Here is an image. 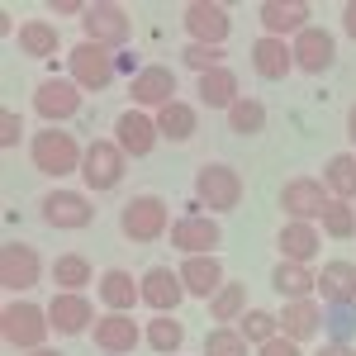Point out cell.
I'll use <instances>...</instances> for the list:
<instances>
[{"instance_id":"obj_15","label":"cell","mask_w":356,"mask_h":356,"mask_svg":"<svg viewBox=\"0 0 356 356\" xmlns=\"http://www.w3.org/2000/svg\"><path fill=\"white\" fill-rule=\"evenodd\" d=\"M90 219H95V204L76 191H53L43 200V223L53 228H86Z\"/></svg>"},{"instance_id":"obj_32","label":"cell","mask_w":356,"mask_h":356,"mask_svg":"<svg viewBox=\"0 0 356 356\" xmlns=\"http://www.w3.org/2000/svg\"><path fill=\"white\" fill-rule=\"evenodd\" d=\"M19 48L29 57H53L62 43H57V29L48 19H29V24H19Z\"/></svg>"},{"instance_id":"obj_13","label":"cell","mask_w":356,"mask_h":356,"mask_svg":"<svg viewBox=\"0 0 356 356\" xmlns=\"http://www.w3.org/2000/svg\"><path fill=\"white\" fill-rule=\"evenodd\" d=\"M219 238H223L219 223H214V219H200V214L171 223V247H181L186 257H214Z\"/></svg>"},{"instance_id":"obj_5","label":"cell","mask_w":356,"mask_h":356,"mask_svg":"<svg viewBox=\"0 0 356 356\" xmlns=\"http://www.w3.org/2000/svg\"><path fill=\"white\" fill-rule=\"evenodd\" d=\"M81 176L90 191H114L124 181V147L110 138H90V147L81 157Z\"/></svg>"},{"instance_id":"obj_6","label":"cell","mask_w":356,"mask_h":356,"mask_svg":"<svg viewBox=\"0 0 356 356\" xmlns=\"http://www.w3.org/2000/svg\"><path fill=\"white\" fill-rule=\"evenodd\" d=\"M280 209L295 223L323 219V209H328V186H323V181H309V176H295V181L280 186Z\"/></svg>"},{"instance_id":"obj_42","label":"cell","mask_w":356,"mask_h":356,"mask_svg":"<svg viewBox=\"0 0 356 356\" xmlns=\"http://www.w3.org/2000/svg\"><path fill=\"white\" fill-rule=\"evenodd\" d=\"M86 10L90 5H81V0H57L53 5V15H81V19H86Z\"/></svg>"},{"instance_id":"obj_18","label":"cell","mask_w":356,"mask_h":356,"mask_svg":"<svg viewBox=\"0 0 356 356\" xmlns=\"http://www.w3.org/2000/svg\"><path fill=\"white\" fill-rule=\"evenodd\" d=\"M90 337H95V347L110 356H129L138 347V323L129 318V314H105V318H95V328H90Z\"/></svg>"},{"instance_id":"obj_31","label":"cell","mask_w":356,"mask_h":356,"mask_svg":"<svg viewBox=\"0 0 356 356\" xmlns=\"http://www.w3.org/2000/svg\"><path fill=\"white\" fill-rule=\"evenodd\" d=\"M186 342V328H181V318H171V314H157L152 323H147V347L157 356H176V347Z\"/></svg>"},{"instance_id":"obj_25","label":"cell","mask_w":356,"mask_h":356,"mask_svg":"<svg viewBox=\"0 0 356 356\" xmlns=\"http://www.w3.org/2000/svg\"><path fill=\"white\" fill-rule=\"evenodd\" d=\"M200 100H204V110H233L243 95H238V76L228 72V67H214V72H204L200 76Z\"/></svg>"},{"instance_id":"obj_14","label":"cell","mask_w":356,"mask_h":356,"mask_svg":"<svg viewBox=\"0 0 356 356\" xmlns=\"http://www.w3.org/2000/svg\"><path fill=\"white\" fill-rule=\"evenodd\" d=\"M157 119H147L143 110H124L119 114V124H114V143L129 152V157H147L152 147H157Z\"/></svg>"},{"instance_id":"obj_8","label":"cell","mask_w":356,"mask_h":356,"mask_svg":"<svg viewBox=\"0 0 356 356\" xmlns=\"http://www.w3.org/2000/svg\"><path fill=\"white\" fill-rule=\"evenodd\" d=\"M81 24H86V38H90V43H105V48L129 43V33H134V24H129V10H124V5H110V0L90 5Z\"/></svg>"},{"instance_id":"obj_11","label":"cell","mask_w":356,"mask_h":356,"mask_svg":"<svg viewBox=\"0 0 356 356\" xmlns=\"http://www.w3.org/2000/svg\"><path fill=\"white\" fill-rule=\"evenodd\" d=\"M186 29H191V43H209V48H223V38H228V10L214 5V0H195L186 5Z\"/></svg>"},{"instance_id":"obj_2","label":"cell","mask_w":356,"mask_h":356,"mask_svg":"<svg viewBox=\"0 0 356 356\" xmlns=\"http://www.w3.org/2000/svg\"><path fill=\"white\" fill-rule=\"evenodd\" d=\"M29 152H33V166H38V171H48V176L81 171V157H86L81 147H76V138L67 134V129H43V134H33Z\"/></svg>"},{"instance_id":"obj_41","label":"cell","mask_w":356,"mask_h":356,"mask_svg":"<svg viewBox=\"0 0 356 356\" xmlns=\"http://www.w3.org/2000/svg\"><path fill=\"white\" fill-rule=\"evenodd\" d=\"M19 129H24V124H19V114H15V110L0 114V147H15V143H19Z\"/></svg>"},{"instance_id":"obj_19","label":"cell","mask_w":356,"mask_h":356,"mask_svg":"<svg viewBox=\"0 0 356 356\" xmlns=\"http://www.w3.org/2000/svg\"><path fill=\"white\" fill-rule=\"evenodd\" d=\"M257 15H261L266 38H285V33H300V29H309V5H304V0H266Z\"/></svg>"},{"instance_id":"obj_37","label":"cell","mask_w":356,"mask_h":356,"mask_svg":"<svg viewBox=\"0 0 356 356\" xmlns=\"http://www.w3.org/2000/svg\"><path fill=\"white\" fill-rule=\"evenodd\" d=\"M247 337V342H257V347H261V342H271L275 332H280V318H275V314H266V309H247L243 314V328H238Z\"/></svg>"},{"instance_id":"obj_35","label":"cell","mask_w":356,"mask_h":356,"mask_svg":"<svg viewBox=\"0 0 356 356\" xmlns=\"http://www.w3.org/2000/svg\"><path fill=\"white\" fill-rule=\"evenodd\" d=\"M228 129H233V134H261V129H266L261 100H238V105L228 110Z\"/></svg>"},{"instance_id":"obj_16","label":"cell","mask_w":356,"mask_h":356,"mask_svg":"<svg viewBox=\"0 0 356 356\" xmlns=\"http://www.w3.org/2000/svg\"><path fill=\"white\" fill-rule=\"evenodd\" d=\"M129 95H134V105H152V110H162V105H171L176 100V72L171 67H143L134 76V86H129Z\"/></svg>"},{"instance_id":"obj_17","label":"cell","mask_w":356,"mask_h":356,"mask_svg":"<svg viewBox=\"0 0 356 356\" xmlns=\"http://www.w3.org/2000/svg\"><path fill=\"white\" fill-rule=\"evenodd\" d=\"M181 300H186V280H181V271H171V266H152V271L143 275V304H147V309L171 314Z\"/></svg>"},{"instance_id":"obj_29","label":"cell","mask_w":356,"mask_h":356,"mask_svg":"<svg viewBox=\"0 0 356 356\" xmlns=\"http://www.w3.org/2000/svg\"><path fill=\"white\" fill-rule=\"evenodd\" d=\"M157 134H162L166 143H186V138L195 134V105H186V100L162 105V110H157Z\"/></svg>"},{"instance_id":"obj_7","label":"cell","mask_w":356,"mask_h":356,"mask_svg":"<svg viewBox=\"0 0 356 356\" xmlns=\"http://www.w3.org/2000/svg\"><path fill=\"white\" fill-rule=\"evenodd\" d=\"M33 114H38V119H48V124L76 119V114H81V86H76V81H62V76L43 81L38 90H33Z\"/></svg>"},{"instance_id":"obj_30","label":"cell","mask_w":356,"mask_h":356,"mask_svg":"<svg viewBox=\"0 0 356 356\" xmlns=\"http://www.w3.org/2000/svg\"><path fill=\"white\" fill-rule=\"evenodd\" d=\"M323 186H328V195H337V200H356V157L352 152H337L328 162Z\"/></svg>"},{"instance_id":"obj_3","label":"cell","mask_w":356,"mask_h":356,"mask_svg":"<svg viewBox=\"0 0 356 356\" xmlns=\"http://www.w3.org/2000/svg\"><path fill=\"white\" fill-rule=\"evenodd\" d=\"M195 200L204 204V209H238L243 204V176L233 171V166L223 162H209L200 166V176H195Z\"/></svg>"},{"instance_id":"obj_23","label":"cell","mask_w":356,"mask_h":356,"mask_svg":"<svg viewBox=\"0 0 356 356\" xmlns=\"http://www.w3.org/2000/svg\"><path fill=\"white\" fill-rule=\"evenodd\" d=\"M90 300H81V295H57L53 304H48V323H53V332H62V337H76V332L90 328Z\"/></svg>"},{"instance_id":"obj_45","label":"cell","mask_w":356,"mask_h":356,"mask_svg":"<svg viewBox=\"0 0 356 356\" xmlns=\"http://www.w3.org/2000/svg\"><path fill=\"white\" fill-rule=\"evenodd\" d=\"M347 134H352V143H356V105L347 110Z\"/></svg>"},{"instance_id":"obj_10","label":"cell","mask_w":356,"mask_h":356,"mask_svg":"<svg viewBox=\"0 0 356 356\" xmlns=\"http://www.w3.org/2000/svg\"><path fill=\"white\" fill-rule=\"evenodd\" d=\"M43 280V261H38V252L24 243H5L0 247V285L5 290H29V285H38Z\"/></svg>"},{"instance_id":"obj_4","label":"cell","mask_w":356,"mask_h":356,"mask_svg":"<svg viewBox=\"0 0 356 356\" xmlns=\"http://www.w3.org/2000/svg\"><path fill=\"white\" fill-rule=\"evenodd\" d=\"M119 228H124L129 243H157V238L166 233V200H157V195L129 200L124 214H119Z\"/></svg>"},{"instance_id":"obj_24","label":"cell","mask_w":356,"mask_h":356,"mask_svg":"<svg viewBox=\"0 0 356 356\" xmlns=\"http://www.w3.org/2000/svg\"><path fill=\"white\" fill-rule=\"evenodd\" d=\"M318 295L328 304H352L356 300V266L352 261H328L323 271H318Z\"/></svg>"},{"instance_id":"obj_46","label":"cell","mask_w":356,"mask_h":356,"mask_svg":"<svg viewBox=\"0 0 356 356\" xmlns=\"http://www.w3.org/2000/svg\"><path fill=\"white\" fill-rule=\"evenodd\" d=\"M29 356H62V352H48V347H38V352H29Z\"/></svg>"},{"instance_id":"obj_36","label":"cell","mask_w":356,"mask_h":356,"mask_svg":"<svg viewBox=\"0 0 356 356\" xmlns=\"http://www.w3.org/2000/svg\"><path fill=\"white\" fill-rule=\"evenodd\" d=\"M204 356H247V337L238 328L219 323V328L204 337Z\"/></svg>"},{"instance_id":"obj_40","label":"cell","mask_w":356,"mask_h":356,"mask_svg":"<svg viewBox=\"0 0 356 356\" xmlns=\"http://www.w3.org/2000/svg\"><path fill=\"white\" fill-rule=\"evenodd\" d=\"M257 356H304V352H300V342H290L285 332H275L271 342H261V347H257Z\"/></svg>"},{"instance_id":"obj_27","label":"cell","mask_w":356,"mask_h":356,"mask_svg":"<svg viewBox=\"0 0 356 356\" xmlns=\"http://www.w3.org/2000/svg\"><path fill=\"white\" fill-rule=\"evenodd\" d=\"M100 300H105V309H114V314H129V309L143 300V285H134L129 271H105L100 275Z\"/></svg>"},{"instance_id":"obj_38","label":"cell","mask_w":356,"mask_h":356,"mask_svg":"<svg viewBox=\"0 0 356 356\" xmlns=\"http://www.w3.org/2000/svg\"><path fill=\"white\" fill-rule=\"evenodd\" d=\"M323 228H328L332 238H352L356 233V204H347V200H328V209H323Z\"/></svg>"},{"instance_id":"obj_22","label":"cell","mask_w":356,"mask_h":356,"mask_svg":"<svg viewBox=\"0 0 356 356\" xmlns=\"http://www.w3.org/2000/svg\"><path fill=\"white\" fill-rule=\"evenodd\" d=\"M252 67H257V76H266V81H285L290 67H295V53H290L285 38H257V43H252Z\"/></svg>"},{"instance_id":"obj_21","label":"cell","mask_w":356,"mask_h":356,"mask_svg":"<svg viewBox=\"0 0 356 356\" xmlns=\"http://www.w3.org/2000/svg\"><path fill=\"white\" fill-rule=\"evenodd\" d=\"M323 328V314H318V300L309 295V300H285L280 309V332L290 337V342H309V337H318Z\"/></svg>"},{"instance_id":"obj_43","label":"cell","mask_w":356,"mask_h":356,"mask_svg":"<svg viewBox=\"0 0 356 356\" xmlns=\"http://www.w3.org/2000/svg\"><path fill=\"white\" fill-rule=\"evenodd\" d=\"M318 356H356V347H347V342H328V347H318Z\"/></svg>"},{"instance_id":"obj_20","label":"cell","mask_w":356,"mask_h":356,"mask_svg":"<svg viewBox=\"0 0 356 356\" xmlns=\"http://www.w3.org/2000/svg\"><path fill=\"white\" fill-rule=\"evenodd\" d=\"M181 280H186V295H195V300H214V295L223 290L219 257H186V261H181Z\"/></svg>"},{"instance_id":"obj_28","label":"cell","mask_w":356,"mask_h":356,"mask_svg":"<svg viewBox=\"0 0 356 356\" xmlns=\"http://www.w3.org/2000/svg\"><path fill=\"white\" fill-rule=\"evenodd\" d=\"M271 285H275V295H285V300H309L318 290V275L309 271V266H300V261H280Z\"/></svg>"},{"instance_id":"obj_26","label":"cell","mask_w":356,"mask_h":356,"mask_svg":"<svg viewBox=\"0 0 356 356\" xmlns=\"http://www.w3.org/2000/svg\"><path fill=\"white\" fill-rule=\"evenodd\" d=\"M275 247H280V257H285V261L309 266V261H314V252H318V233H314V223H295V219H290L285 228H280Z\"/></svg>"},{"instance_id":"obj_44","label":"cell","mask_w":356,"mask_h":356,"mask_svg":"<svg viewBox=\"0 0 356 356\" xmlns=\"http://www.w3.org/2000/svg\"><path fill=\"white\" fill-rule=\"evenodd\" d=\"M342 29H347V33H352V38H356V0H352V5H347V10H342Z\"/></svg>"},{"instance_id":"obj_9","label":"cell","mask_w":356,"mask_h":356,"mask_svg":"<svg viewBox=\"0 0 356 356\" xmlns=\"http://www.w3.org/2000/svg\"><path fill=\"white\" fill-rule=\"evenodd\" d=\"M72 81L81 86V90H105V86L114 81V57H110V48L86 38L81 48L72 53Z\"/></svg>"},{"instance_id":"obj_1","label":"cell","mask_w":356,"mask_h":356,"mask_svg":"<svg viewBox=\"0 0 356 356\" xmlns=\"http://www.w3.org/2000/svg\"><path fill=\"white\" fill-rule=\"evenodd\" d=\"M48 309H38V304H5V314H0V337L10 342V347H19V352H38L43 347V337H48Z\"/></svg>"},{"instance_id":"obj_33","label":"cell","mask_w":356,"mask_h":356,"mask_svg":"<svg viewBox=\"0 0 356 356\" xmlns=\"http://www.w3.org/2000/svg\"><path fill=\"white\" fill-rule=\"evenodd\" d=\"M53 280L67 290V295H76L86 280H90V261L76 257V252H67V257H57V261H53Z\"/></svg>"},{"instance_id":"obj_34","label":"cell","mask_w":356,"mask_h":356,"mask_svg":"<svg viewBox=\"0 0 356 356\" xmlns=\"http://www.w3.org/2000/svg\"><path fill=\"white\" fill-rule=\"evenodd\" d=\"M209 314L219 318V323H228V318H238V314H247V285L243 280H228L219 295L209 300Z\"/></svg>"},{"instance_id":"obj_12","label":"cell","mask_w":356,"mask_h":356,"mask_svg":"<svg viewBox=\"0 0 356 356\" xmlns=\"http://www.w3.org/2000/svg\"><path fill=\"white\" fill-rule=\"evenodd\" d=\"M290 53H295V67H300V72H309V76H318V72H328L332 67V33L328 29H300V33H295V43H290Z\"/></svg>"},{"instance_id":"obj_39","label":"cell","mask_w":356,"mask_h":356,"mask_svg":"<svg viewBox=\"0 0 356 356\" xmlns=\"http://www.w3.org/2000/svg\"><path fill=\"white\" fill-rule=\"evenodd\" d=\"M186 67H195V72L204 76V72L223 67V48H209V43H191V48H186Z\"/></svg>"}]
</instances>
